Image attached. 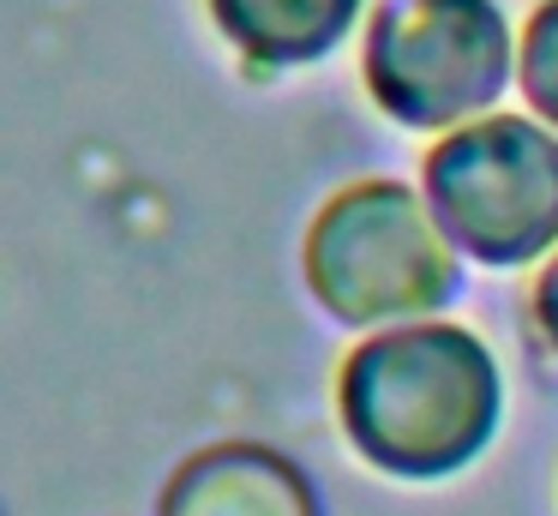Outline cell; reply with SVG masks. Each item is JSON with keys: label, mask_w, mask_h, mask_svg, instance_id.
I'll return each instance as SVG.
<instances>
[{"label": "cell", "mask_w": 558, "mask_h": 516, "mask_svg": "<svg viewBox=\"0 0 558 516\" xmlns=\"http://www.w3.org/2000/svg\"><path fill=\"white\" fill-rule=\"evenodd\" d=\"M337 427L385 480H457L505 427V367L481 331L445 312L361 331L337 360Z\"/></svg>", "instance_id": "6da1fadb"}, {"label": "cell", "mask_w": 558, "mask_h": 516, "mask_svg": "<svg viewBox=\"0 0 558 516\" xmlns=\"http://www.w3.org/2000/svg\"><path fill=\"white\" fill-rule=\"evenodd\" d=\"M301 276L318 312L361 336L445 312L462 288V252L414 180L366 175L313 211L301 235Z\"/></svg>", "instance_id": "7a4b0ae2"}, {"label": "cell", "mask_w": 558, "mask_h": 516, "mask_svg": "<svg viewBox=\"0 0 558 516\" xmlns=\"http://www.w3.org/2000/svg\"><path fill=\"white\" fill-rule=\"evenodd\" d=\"M517 84V24L498 0H366L361 91L390 127L438 139L505 108Z\"/></svg>", "instance_id": "3957f363"}, {"label": "cell", "mask_w": 558, "mask_h": 516, "mask_svg": "<svg viewBox=\"0 0 558 516\" xmlns=\"http://www.w3.org/2000/svg\"><path fill=\"white\" fill-rule=\"evenodd\" d=\"M414 187L462 264L534 271L558 247V132L529 108H486L438 132Z\"/></svg>", "instance_id": "277c9868"}, {"label": "cell", "mask_w": 558, "mask_h": 516, "mask_svg": "<svg viewBox=\"0 0 558 516\" xmlns=\"http://www.w3.org/2000/svg\"><path fill=\"white\" fill-rule=\"evenodd\" d=\"M157 516H325L301 463L253 439L186 456L157 499Z\"/></svg>", "instance_id": "5b68a950"}, {"label": "cell", "mask_w": 558, "mask_h": 516, "mask_svg": "<svg viewBox=\"0 0 558 516\" xmlns=\"http://www.w3.org/2000/svg\"><path fill=\"white\" fill-rule=\"evenodd\" d=\"M210 31L253 72H301L361 31L366 0H205Z\"/></svg>", "instance_id": "8992f818"}, {"label": "cell", "mask_w": 558, "mask_h": 516, "mask_svg": "<svg viewBox=\"0 0 558 516\" xmlns=\"http://www.w3.org/2000/svg\"><path fill=\"white\" fill-rule=\"evenodd\" d=\"M510 91L522 96L534 120L558 132V0H541L517 24V84Z\"/></svg>", "instance_id": "52a82bcc"}, {"label": "cell", "mask_w": 558, "mask_h": 516, "mask_svg": "<svg viewBox=\"0 0 558 516\" xmlns=\"http://www.w3.org/2000/svg\"><path fill=\"white\" fill-rule=\"evenodd\" d=\"M529 331L546 355L558 360V247L534 264V283H529Z\"/></svg>", "instance_id": "ba28073f"}]
</instances>
